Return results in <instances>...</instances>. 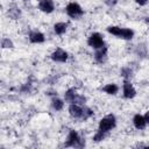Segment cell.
Listing matches in <instances>:
<instances>
[{"label": "cell", "instance_id": "obj_1", "mask_svg": "<svg viewBox=\"0 0 149 149\" xmlns=\"http://www.w3.org/2000/svg\"><path fill=\"white\" fill-rule=\"evenodd\" d=\"M64 147H71V148H83L85 147V141L79 136V134L71 129L68 134L66 141L64 143Z\"/></svg>", "mask_w": 149, "mask_h": 149}, {"label": "cell", "instance_id": "obj_2", "mask_svg": "<svg viewBox=\"0 0 149 149\" xmlns=\"http://www.w3.org/2000/svg\"><path fill=\"white\" fill-rule=\"evenodd\" d=\"M64 101L68 104H78V105H85L86 98L84 95H80L77 93L76 88H69L64 93Z\"/></svg>", "mask_w": 149, "mask_h": 149}, {"label": "cell", "instance_id": "obj_3", "mask_svg": "<svg viewBox=\"0 0 149 149\" xmlns=\"http://www.w3.org/2000/svg\"><path fill=\"white\" fill-rule=\"evenodd\" d=\"M116 126V119L113 114H108L104 118L100 119L99 125H98V129L104 132V133H109L113 128H115Z\"/></svg>", "mask_w": 149, "mask_h": 149}, {"label": "cell", "instance_id": "obj_4", "mask_svg": "<svg viewBox=\"0 0 149 149\" xmlns=\"http://www.w3.org/2000/svg\"><path fill=\"white\" fill-rule=\"evenodd\" d=\"M87 44L92 49L97 50V49L105 47V41H104V37L100 33H92L87 38Z\"/></svg>", "mask_w": 149, "mask_h": 149}, {"label": "cell", "instance_id": "obj_5", "mask_svg": "<svg viewBox=\"0 0 149 149\" xmlns=\"http://www.w3.org/2000/svg\"><path fill=\"white\" fill-rule=\"evenodd\" d=\"M65 12L72 19H79L84 14L83 8L77 2H70V3H68L66 7H65Z\"/></svg>", "mask_w": 149, "mask_h": 149}, {"label": "cell", "instance_id": "obj_6", "mask_svg": "<svg viewBox=\"0 0 149 149\" xmlns=\"http://www.w3.org/2000/svg\"><path fill=\"white\" fill-rule=\"evenodd\" d=\"M50 58L56 63H65L68 61V58H69V55H68V52L65 50L58 48V49H56V50H54L51 52Z\"/></svg>", "mask_w": 149, "mask_h": 149}, {"label": "cell", "instance_id": "obj_7", "mask_svg": "<svg viewBox=\"0 0 149 149\" xmlns=\"http://www.w3.org/2000/svg\"><path fill=\"white\" fill-rule=\"evenodd\" d=\"M122 93H123V97L126 99H133L136 95V90L134 88V86L130 83V80H126L125 79V81L122 84Z\"/></svg>", "mask_w": 149, "mask_h": 149}, {"label": "cell", "instance_id": "obj_8", "mask_svg": "<svg viewBox=\"0 0 149 149\" xmlns=\"http://www.w3.org/2000/svg\"><path fill=\"white\" fill-rule=\"evenodd\" d=\"M69 114L74 118V119H80L83 118V105L78 104H69Z\"/></svg>", "mask_w": 149, "mask_h": 149}, {"label": "cell", "instance_id": "obj_9", "mask_svg": "<svg viewBox=\"0 0 149 149\" xmlns=\"http://www.w3.org/2000/svg\"><path fill=\"white\" fill-rule=\"evenodd\" d=\"M38 9L43 13H47V14H50L54 12L55 9V5H54V1L52 0H40L38 2Z\"/></svg>", "mask_w": 149, "mask_h": 149}, {"label": "cell", "instance_id": "obj_10", "mask_svg": "<svg viewBox=\"0 0 149 149\" xmlns=\"http://www.w3.org/2000/svg\"><path fill=\"white\" fill-rule=\"evenodd\" d=\"M133 125L136 129H144L147 126V120L144 118V115L142 114H135L133 118Z\"/></svg>", "mask_w": 149, "mask_h": 149}, {"label": "cell", "instance_id": "obj_11", "mask_svg": "<svg viewBox=\"0 0 149 149\" xmlns=\"http://www.w3.org/2000/svg\"><path fill=\"white\" fill-rule=\"evenodd\" d=\"M94 59L98 63H104L107 59V47H102L94 51Z\"/></svg>", "mask_w": 149, "mask_h": 149}, {"label": "cell", "instance_id": "obj_12", "mask_svg": "<svg viewBox=\"0 0 149 149\" xmlns=\"http://www.w3.org/2000/svg\"><path fill=\"white\" fill-rule=\"evenodd\" d=\"M44 40H45V37L41 31L35 30V31H31L29 34V41L31 43H43Z\"/></svg>", "mask_w": 149, "mask_h": 149}, {"label": "cell", "instance_id": "obj_13", "mask_svg": "<svg viewBox=\"0 0 149 149\" xmlns=\"http://www.w3.org/2000/svg\"><path fill=\"white\" fill-rule=\"evenodd\" d=\"M102 91L109 95H115L119 91V86L114 83H109V84H106L104 87H102Z\"/></svg>", "mask_w": 149, "mask_h": 149}, {"label": "cell", "instance_id": "obj_14", "mask_svg": "<svg viewBox=\"0 0 149 149\" xmlns=\"http://www.w3.org/2000/svg\"><path fill=\"white\" fill-rule=\"evenodd\" d=\"M66 29H68V23H65V22H57V23L54 24V31L57 35L65 34Z\"/></svg>", "mask_w": 149, "mask_h": 149}, {"label": "cell", "instance_id": "obj_15", "mask_svg": "<svg viewBox=\"0 0 149 149\" xmlns=\"http://www.w3.org/2000/svg\"><path fill=\"white\" fill-rule=\"evenodd\" d=\"M134 37V30L130 29V28H122L121 29V35H120V38L122 40H126V41H129Z\"/></svg>", "mask_w": 149, "mask_h": 149}, {"label": "cell", "instance_id": "obj_16", "mask_svg": "<svg viewBox=\"0 0 149 149\" xmlns=\"http://www.w3.org/2000/svg\"><path fill=\"white\" fill-rule=\"evenodd\" d=\"M51 106L55 111H62L64 107V100L59 99L58 97H54L51 99Z\"/></svg>", "mask_w": 149, "mask_h": 149}, {"label": "cell", "instance_id": "obj_17", "mask_svg": "<svg viewBox=\"0 0 149 149\" xmlns=\"http://www.w3.org/2000/svg\"><path fill=\"white\" fill-rule=\"evenodd\" d=\"M121 76L126 79V80H129L132 77H133V70L130 69V66H123L120 71Z\"/></svg>", "mask_w": 149, "mask_h": 149}, {"label": "cell", "instance_id": "obj_18", "mask_svg": "<svg viewBox=\"0 0 149 149\" xmlns=\"http://www.w3.org/2000/svg\"><path fill=\"white\" fill-rule=\"evenodd\" d=\"M121 27H118V26H108L107 28H106V30L109 33V34H112V35H114V36H116V37H119L120 38V35H121Z\"/></svg>", "mask_w": 149, "mask_h": 149}, {"label": "cell", "instance_id": "obj_19", "mask_svg": "<svg viewBox=\"0 0 149 149\" xmlns=\"http://www.w3.org/2000/svg\"><path fill=\"white\" fill-rule=\"evenodd\" d=\"M107 134L108 133H104V132H101V130H97V133L93 135V137H92V140L94 141V142H100V141H102V140H105V137L107 136Z\"/></svg>", "mask_w": 149, "mask_h": 149}, {"label": "cell", "instance_id": "obj_20", "mask_svg": "<svg viewBox=\"0 0 149 149\" xmlns=\"http://www.w3.org/2000/svg\"><path fill=\"white\" fill-rule=\"evenodd\" d=\"M92 115H93V111H92L90 107L83 105V118H81V120H87V119H90Z\"/></svg>", "mask_w": 149, "mask_h": 149}, {"label": "cell", "instance_id": "obj_21", "mask_svg": "<svg viewBox=\"0 0 149 149\" xmlns=\"http://www.w3.org/2000/svg\"><path fill=\"white\" fill-rule=\"evenodd\" d=\"M1 47H2V49H12V48L14 47V44H13V42H12L9 38L5 37V38H2V41H1Z\"/></svg>", "mask_w": 149, "mask_h": 149}, {"label": "cell", "instance_id": "obj_22", "mask_svg": "<svg viewBox=\"0 0 149 149\" xmlns=\"http://www.w3.org/2000/svg\"><path fill=\"white\" fill-rule=\"evenodd\" d=\"M148 1H149V0H135V2H136L137 5H140V6H146V5L148 3Z\"/></svg>", "mask_w": 149, "mask_h": 149}, {"label": "cell", "instance_id": "obj_23", "mask_svg": "<svg viewBox=\"0 0 149 149\" xmlns=\"http://www.w3.org/2000/svg\"><path fill=\"white\" fill-rule=\"evenodd\" d=\"M136 148H149V144H144V143H139V144H136Z\"/></svg>", "mask_w": 149, "mask_h": 149}, {"label": "cell", "instance_id": "obj_24", "mask_svg": "<svg viewBox=\"0 0 149 149\" xmlns=\"http://www.w3.org/2000/svg\"><path fill=\"white\" fill-rule=\"evenodd\" d=\"M144 21H146V23H147V24H149V16H148V17H146V19H144Z\"/></svg>", "mask_w": 149, "mask_h": 149}]
</instances>
